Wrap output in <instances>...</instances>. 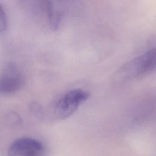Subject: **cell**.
I'll list each match as a JSON object with an SVG mask.
<instances>
[{"label": "cell", "mask_w": 156, "mask_h": 156, "mask_svg": "<svg viewBox=\"0 0 156 156\" xmlns=\"http://www.w3.org/2000/svg\"><path fill=\"white\" fill-rule=\"evenodd\" d=\"M155 48H152L127 62L117 71L116 80H132L151 72L155 67Z\"/></svg>", "instance_id": "cell-1"}, {"label": "cell", "mask_w": 156, "mask_h": 156, "mask_svg": "<svg viewBox=\"0 0 156 156\" xmlns=\"http://www.w3.org/2000/svg\"><path fill=\"white\" fill-rule=\"evenodd\" d=\"M90 97V94L80 88L71 90L55 103L54 114L57 119H64L71 116Z\"/></svg>", "instance_id": "cell-2"}, {"label": "cell", "mask_w": 156, "mask_h": 156, "mask_svg": "<svg viewBox=\"0 0 156 156\" xmlns=\"http://www.w3.org/2000/svg\"><path fill=\"white\" fill-rule=\"evenodd\" d=\"M24 83V76L16 65L7 63L0 72V94H12L20 90Z\"/></svg>", "instance_id": "cell-3"}, {"label": "cell", "mask_w": 156, "mask_h": 156, "mask_svg": "<svg viewBox=\"0 0 156 156\" xmlns=\"http://www.w3.org/2000/svg\"><path fill=\"white\" fill-rule=\"evenodd\" d=\"M45 154L43 144L30 137H22L15 140L8 150V156H44Z\"/></svg>", "instance_id": "cell-4"}, {"label": "cell", "mask_w": 156, "mask_h": 156, "mask_svg": "<svg viewBox=\"0 0 156 156\" xmlns=\"http://www.w3.org/2000/svg\"><path fill=\"white\" fill-rule=\"evenodd\" d=\"M7 28V18L5 13L0 4V35L3 33Z\"/></svg>", "instance_id": "cell-5"}]
</instances>
